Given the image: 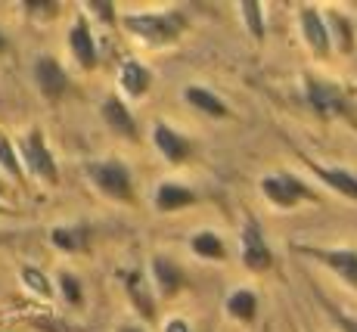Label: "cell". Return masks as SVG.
<instances>
[{"label":"cell","mask_w":357,"mask_h":332,"mask_svg":"<svg viewBox=\"0 0 357 332\" xmlns=\"http://www.w3.org/2000/svg\"><path fill=\"white\" fill-rule=\"evenodd\" d=\"M128 34H134L137 40L149 47H171L183 38L190 19L181 10H162V13H128L121 16Z\"/></svg>","instance_id":"6da1fadb"},{"label":"cell","mask_w":357,"mask_h":332,"mask_svg":"<svg viewBox=\"0 0 357 332\" xmlns=\"http://www.w3.org/2000/svg\"><path fill=\"white\" fill-rule=\"evenodd\" d=\"M16 152H19V162H22V171L31 177H38L40 183L47 186H56L59 183V165H56V156L50 152L44 140V130L40 128H31L19 137L16 143Z\"/></svg>","instance_id":"7a4b0ae2"},{"label":"cell","mask_w":357,"mask_h":332,"mask_svg":"<svg viewBox=\"0 0 357 332\" xmlns=\"http://www.w3.org/2000/svg\"><path fill=\"white\" fill-rule=\"evenodd\" d=\"M87 181L93 183V190L102 193L112 202H130L134 199V177L130 168L121 158H97L87 165Z\"/></svg>","instance_id":"3957f363"},{"label":"cell","mask_w":357,"mask_h":332,"mask_svg":"<svg viewBox=\"0 0 357 332\" xmlns=\"http://www.w3.org/2000/svg\"><path fill=\"white\" fill-rule=\"evenodd\" d=\"M301 96H305V103L320 119H342V115H348V96L335 81L305 72L301 75Z\"/></svg>","instance_id":"277c9868"},{"label":"cell","mask_w":357,"mask_h":332,"mask_svg":"<svg viewBox=\"0 0 357 332\" xmlns=\"http://www.w3.org/2000/svg\"><path fill=\"white\" fill-rule=\"evenodd\" d=\"M261 196L273 205V209H295L298 202H317V193L311 190L301 177L289 171H277V174H264L258 181Z\"/></svg>","instance_id":"5b68a950"},{"label":"cell","mask_w":357,"mask_h":332,"mask_svg":"<svg viewBox=\"0 0 357 332\" xmlns=\"http://www.w3.org/2000/svg\"><path fill=\"white\" fill-rule=\"evenodd\" d=\"M239 255H243L245 271L252 273H267L273 267V252L264 239V230H261L258 218H245L243 230H239Z\"/></svg>","instance_id":"8992f818"},{"label":"cell","mask_w":357,"mask_h":332,"mask_svg":"<svg viewBox=\"0 0 357 332\" xmlns=\"http://www.w3.org/2000/svg\"><path fill=\"white\" fill-rule=\"evenodd\" d=\"M31 78H34V84H38L40 96L50 103L63 100L66 91H68V72L63 68V62L56 56H50V53H40V56L34 59Z\"/></svg>","instance_id":"52a82bcc"},{"label":"cell","mask_w":357,"mask_h":332,"mask_svg":"<svg viewBox=\"0 0 357 332\" xmlns=\"http://www.w3.org/2000/svg\"><path fill=\"white\" fill-rule=\"evenodd\" d=\"M301 255H311L314 261H320L324 267H329L335 276L348 282L351 289H357V248H320V246H298Z\"/></svg>","instance_id":"ba28073f"},{"label":"cell","mask_w":357,"mask_h":332,"mask_svg":"<svg viewBox=\"0 0 357 332\" xmlns=\"http://www.w3.org/2000/svg\"><path fill=\"white\" fill-rule=\"evenodd\" d=\"M149 282H153V292L159 299H174L183 286H187V276H183L181 264L168 255H153L149 261Z\"/></svg>","instance_id":"9c48e42d"},{"label":"cell","mask_w":357,"mask_h":332,"mask_svg":"<svg viewBox=\"0 0 357 332\" xmlns=\"http://www.w3.org/2000/svg\"><path fill=\"white\" fill-rule=\"evenodd\" d=\"M153 146L168 165H183L190 156H193V143H190L177 128H171V124H165V121L153 124Z\"/></svg>","instance_id":"30bf717a"},{"label":"cell","mask_w":357,"mask_h":332,"mask_svg":"<svg viewBox=\"0 0 357 332\" xmlns=\"http://www.w3.org/2000/svg\"><path fill=\"white\" fill-rule=\"evenodd\" d=\"M298 25H301V38H305L307 50L326 59L329 53H333V40H329L326 16H324V13H320L317 6H301V13H298Z\"/></svg>","instance_id":"8fae6325"},{"label":"cell","mask_w":357,"mask_h":332,"mask_svg":"<svg viewBox=\"0 0 357 332\" xmlns=\"http://www.w3.org/2000/svg\"><path fill=\"white\" fill-rule=\"evenodd\" d=\"M68 50H72V59L78 62V68H84V72L97 68V62H100L97 40H93V31L84 16H78L72 22V29H68Z\"/></svg>","instance_id":"7c38bea8"},{"label":"cell","mask_w":357,"mask_h":332,"mask_svg":"<svg viewBox=\"0 0 357 332\" xmlns=\"http://www.w3.org/2000/svg\"><path fill=\"white\" fill-rule=\"evenodd\" d=\"M100 115H102L106 128L112 130L115 137H121V140H128V143L140 140V128H137V119H134V112L125 106V100H119V96H106L102 106H100Z\"/></svg>","instance_id":"4fadbf2b"},{"label":"cell","mask_w":357,"mask_h":332,"mask_svg":"<svg viewBox=\"0 0 357 332\" xmlns=\"http://www.w3.org/2000/svg\"><path fill=\"white\" fill-rule=\"evenodd\" d=\"M125 292L134 310L143 317V320H153L155 317V292H153V282H149V273L134 267V271L125 273Z\"/></svg>","instance_id":"5bb4252c"},{"label":"cell","mask_w":357,"mask_h":332,"mask_svg":"<svg viewBox=\"0 0 357 332\" xmlns=\"http://www.w3.org/2000/svg\"><path fill=\"white\" fill-rule=\"evenodd\" d=\"M193 202H196V193L190 190V186L177 183V181H162L153 193V205L162 214H174L181 209H190Z\"/></svg>","instance_id":"9a60e30c"},{"label":"cell","mask_w":357,"mask_h":332,"mask_svg":"<svg viewBox=\"0 0 357 332\" xmlns=\"http://www.w3.org/2000/svg\"><path fill=\"white\" fill-rule=\"evenodd\" d=\"M119 87L130 100H143L149 93V87H153V72L140 59H125L119 68Z\"/></svg>","instance_id":"2e32d148"},{"label":"cell","mask_w":357,"mask_h":332,"mask_svg":"<svg viewBox=\"0 0 357 332\" xmlns=\"http://www.w3.org/2000/svg\"><path fill=\"white\" fill-rule=\"evenodd\" d=\"M183 100H187L190 106L196 109V112L208 115V119H227V115H230V106H227V103H224L215 91H208V87H202V84L183 87Z\"/></svg>","instance_id":"e0dca14e"},{"label":"cell","mask_w":357,"mask_h":332,"mask_svg":"<svg viewBox=\"0 0 357 332\" xmlns=\"http://www.w3.org/2000/svg\"><path fill=\"white\" fill-rule=\"evenodd\" d=\"M307 168L314 171V177H317L320 183H326L329 190L342 193L345 199H354L357 202V174L354 171H345V168H324V165H314L311 158H305Z\"/></svg>","instance_id":"ac0fdd59"},{"label":"cell","mask_w":357,"mask_h":332,"mask_svg":"<svg viewBox=\"0 0 357 332\" xmlns=\"http://www.w3.org/2000/svg\"><path fill=\"white\" fill-rule=\"evenodd\" d=\"M50 242L59 248V252L78 255L91 248V227L84 224H59L50 230Z\"/></svg>","instance_id":"d6986e66"},{"label":"cell","mask_w":357,"mask_h":332,"mask_svg":"<svg viewBox=\"0 0 357 332\" xmlns=\"http://www.w3.org/2000/svg\"><path fill=\"white\" fill-rule=\"evenodd\" d=\"M227 308V317L230 320H239V323H252L258 317V295L252 289H233L224 301Z\"/></svg>","instance_id":"ffe728a7"},{"label":"cell","mask_w":357,"mask_h":332,"mask_svg":"<svg viewBox=\"0 0 357 332\" xmlns=\"http://www.w3.org/2000/svg\"><path fill=\"white\" fill-rule=\"evenodd\" d=\"M190 248H193L196 258L202 261H227V246L218 236L215 230H199L193 239H190Z\"/></svg>","instance_id":"44dd1931"},{"label":"cell","mask_w":357,"mask_h":332,"mask_svg":"<svg viewBox=\"0 0 357 332\" xmlns=\"http://www.w3.org/2000/svg\"><path fill=\"white\" fill-rule=\"evenodd\" d=\"M239 13H243V22H245V29H249V34L261 44V40L267 38V29H264V6H261L258 0H243V3H239Z\"/></svg>","instance_id":"7402d4cb"},{"label":"cell","mask_w":357,"mask_h":332,"mask_svg":"<svg viewBox=\"0 0 357 332\" xmlns=\"http://www.w3.org/2000/svg\"><path fill=\"white\" fill-rule=\"evenodd\" d=\"M0 171H3L6 177H13L16 183H22V177H25L22 162H19V152L6 134H0Z\"/></svg>","instance_id":"603a6c76"},{"label":"cell","mask_w":357,"mask_h":332,"mask_svg":"<svg viewBox=\"0 0 357 332\" xmlns=\"http://www.w3.org/2000/svg\"><path fill=\"white\" fill-rule=\"evenodd\" d=\"M326 31H329V40H339V50L342 53H351L354 34H351V22H348V16L333 13V16L326 19Z\"/></svg>","instance_id":"cb8c5ba5"},{"label":"cell","mask_w":357,"mask_h":332,"mask_svg":"<svg viewBox=\"0 0 357 332\" xmlns=\"http://www.w3.org/2000/svg\"><path fill=\"white\" fill-rule=\"evenodd\" d=\"M22 282H25V289L34 295H40V299H53V282L47 280V273L44 271H38V267H22Z\"/></svg>","instance_id":"d4e9b609"},{"label":"cell","mask_w":357,"mask_h":332,"mask_svg":"<svg viewBox=\"0 0 357 332\" xmlns=\"http://www.w3.org/2000/svg\"><path fill=\"white\" fill-rule=\"evenodd\" d=\"M59 292H63V299H66V304H72V308H78L81 301H84V286H81V280L75 273H68V271H63L59 273Z\"/></svg>","instance_id":"484cf974"},{"label":"cell","mask_w":357,"mask_h":332,"mask_svg":"<svg viewBox=\"0 0 357 332\" xmlns=\"http://www.w3.org/2000/svg\"><path fill=\"white\" fill-rule=\"evenodd\" d=\"M84 10H91L93 16H97L100 22H106V25L115 22V3H112V0H87Z\"/></svg>","instance_id":"4316f807"},{"label":"cell","mask_w":357,"mask_h":332,"mask_svg":"<svg viewBox=\"0 0 357 332\" xmlns=\"http://www.w3.org/2000/svg\"><path fill=\"white\" fill-rule=\"evenodd\" d=\"M22 6L31 16H56L59 13V3H53V0H29V3H22Z\"/></svg>","instance_id":"83f0119b"},{"label":"cell","mask_w":357,"mask_h":332,"mask_svg":"<svg viewBox=\"0 0 357 332\" xmlns=\"http://www.w3.org/2000/svg\"><path fill=\"white\" fill-rule=\"evenodd\" d=\"M333 323L339 326V332H357V320L348 314H339V310H333Z\"/></svg>","instance_id":"f1b7e54d"},{"label":"cell","mask_w":357,"mask_h":332,"mask_svg":"<svg viewBox=\"0 0 357 332\" xmlns=\"http://www.w3.org/2000/svg\"><path fill=\"white\" fill-rule=\"evenodd\" d=\"M165 332H190V323L181 320V317H174V320L165 323Z\"/></svg>","instance_id":"f546056e"},{"label":"cell","mask_w":357,"mask_h":332,"mask_svg":"<svg viewBox=\"0 0 357 332\" xmlns=\"http://www.w3.org/2000/svg\"><path fill=\"white\" fill-rule=\"evenodd\" d=\"M6 50H10V38H6V34L3 31H0V56H3V53Z\"/></svg>","instance_id":"4dcf8cb0"},{"label":"cell","mask_w":357,"mask_h":332,"mask_svg":"<svg viewBox=\"0 0 357 332\" xmlns=\"http://www.w3.org/2000/svg\"><path fill=\"white\" fill-rule=\"evenodd\" d=\"M119 332H146V329H143V326H134V323H125V326H121Z\"/></svg>","instance_id":"1f68e13d"},{"label":"cell","mask_w":357,"mask_h":332,"mask_svg":"<svg viewBox=\"0 0 357 332\" xmlns=\"http://www.w3.org/2000/svg\"><path fill=\"white\" fill-rule=\"evenodd\" d=\"M3 211H6V209H3V205H0V214H3Z\"/></svg>","instance_id":"d6a6232c"}]
</instances>
